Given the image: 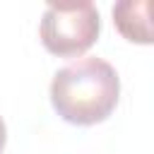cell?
I'll return each mask as SVG.
<instances>
[{"label": "cell", "mask_w": 154, "mask_h": 154, "mask_svg": "<svg viewBox=\"0 0 154 154\" xmlns=\"http://www.w3.org/2000/svg\"><path fill=\"white\" fill-rule=\"evenodd\" d=\"M149 0H123L113 5V22L118 31L132 43H152Z\"/></svg>", "instance_id": "3957f363"}, {"label": "cell", "mask_w": 154, "mask_h": 154, "mask_svg": "<svg viewBox=\"0 0 154 154\" xmlns=\"http://www.w3.org/2000/svg\"><path fill=\"white\" fill-rule=\"evenodd\" d=\"M101 31V17L94 2H51L43 10L38 36L48 53L58 58H75L87 53Z\"/></svg>", "instance_id": "7a4b0ae2"}, {"label": "cell", "mask_w": 154, "mask_h": 154, "mask_svg": "<svg viewBox=\"0 0 154 154\" xmlns=\"http://www.w3.org/2000/svg\"><path fill=\"white\" fill-rule=\"evenodd\" d=\"M5 140H7V130H5V120L0 118V154L5 149Z\"/></svg>", "instance_id": "277c9868"}, {"label": "cell", "mask_w": 154, "mask_h": 154, "mask_svg": "<svg viewBox=\"0 0 154 154\" xmlns=\"http://www.w3.org/2000/svg\"><path fill=\"white\" fill-rule=\"evenodd\" d=\"M120 79L103 58H79L53 75L51 103L70 125L103 123L118 106Z\"/></svg>", "instance_id": "6da1fadb"}]
</instances>
